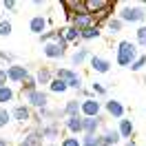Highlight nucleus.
Instances as JSON below:
<instances>
[{
	"label": "nucleus",
	"mask_w": 146,
	"mask_h": 146,
	"mask_svg": "<svg viewBox=\"0 0 146 146\" xmlns=\"http://www.w3.org/2000/svg\"><path fill=\"white\" fill-rule=\"evenodd\" d=\"M42 53H44L49 60H62L64 55H66V49L60 46L58 42H46V44H42Z\"/></svg>",
	"instance_id": "12"
},
{
	"label": "nucleus",
	"mask_w": 146,
	"mask_h": 146,
	"mask_svg": "<svg viewBox=\"0 0 146 146\" xmlns=\"http://www.w3.org/2000/svg\"><path fill=\"white\" fill-rule=\"evenodd\" d=\"M25 100H27V106L40 111V109H46V106H49V93H46L44 89H36V91L27 93Z\"/></svg>",
	"instance_id": "5"
},
{
	"label": "nucleus",
	"mask_w": 146,
	"mask_h": 146,
	"mask_svg": "<svg viewBox=\"0 0 146 146\" xmlns=\"http://www.w3.org/2000/svg\"><path fill=\"white\" fill-rule=\"evenodd\" d=\"M36 82H38V89L49 86V84L53 82V71H51L49 66H40V69L36 71Z\"/></svg>",
	"instance_id": "18"
},
{
	"label": "nucleus",
	"mask_w": 146,
	"mask_h": 146,
	"mask_svg": "<svg viewBox=\"0 0 146 146\" xmlns=\"http://www.w3.org/2000/svg\"><path fill=\"white\" fill-rule=\"evenodd\" d=\"M100 36H102V29H98V27L80 31V40H95V38H100Z\"/></svg>",
	"instance_id": "29"
},
{
	"label": "nucleus",
	"mask_w": 146,
	"mask_h": 146,
	"mask_svg": "<svg viewBox=\"0 0 146 146\" xmlns=\"http://www.w3.org/2000/svg\"><path fill=\"white\" fill-rule=\"evenodd\" d=\"M0 62L16 64V55H13V53H9V51H0Z\"/></svg>",
	"instance_id": "36"
},
{
	"label": "nucleus",
	"mask_w": 146,
	"mask_h": 146,
	"mask_svg": "<svg viewBox=\"0 0 146 146\" xmlns=\"http://www.w3.org/2000/svg\"><path fill=\"white\" fill-rule=\"evenodd\" d=\"M22 142L27 146H44V139H42V135H40V126L31 128L27 135L22 137Z\"/></svg>",
	"instance_id": "20"
},
{
	"label": "nucleus",
	"mask_w": 146,
	"mask_h": 146,
	"mask_svg": "<svg viewBox=\"0 0 146 146\" xmlns=\"http://www.w3.org/2000/svg\"><path fill=\"white\" fill-rule=\"evenodd\" d=\"M135 44H137V49H139V46L146 49V25H139V27L135 29Z\"/></svg>",
	"instance_id": "28"
},
{
	"label": "nucleus",
	"mask_w": 146,
	"mask_h": 146,
	"mask_svg": "<svg viewBox=\"0 0 146 146\" xmlns=\"http://www.w3.org/2000/svg\"><path fill=\"white\" fill-rule=\"evenodd\" d=\"M46 146H58V144H46Z\"/></svg>",
	"instance_id": "42"
},
{
	"label": "nucleus",
	"mask_w": 146,
	"mask_h": 146,
	"mask_svg": "<svg viewBox=\"0 0 146 146\" xmlns=\"http://www.w3.org/2000/svg\"><path fill=\"white\" fill-rule=\"evenodd\" d=\"M0 146H9V142H7V137L0 135Z\"/></svg>",
	"instance_id": "39"
},
{
	"label": "nucleus",
	"mask_w": 146,
	"mask_h": 146,
	"mask_svg": "<svg viewBox=\"0 0 146 146\" xmlns=\"http://www.w3.org/2000/svg\"><path fill=\"white\" fill-rule=\"evenodd\" d=\"M64 128L69 131V135H82V115H75V117H66L64 119Z\"/></svg>",
	"instance_id": "19"
},
{
	"label": "nucleus",
	"mask_w": 146,
	"mask_h": 146,
	"mask_svg": "<svg viewBox=\"0 0 146 146\" xmlns=\"http://www.w3.org/2000/svg\"><path fill=\"white\" fill-rule=\"evenodd\" d=\"M29 31L36 33L38 38L42 36V33H46L49 31V18L46 16H33V18L29 20Z\"/></svg>",
	"instance_id": "11"
},
{
	"label": "nucleus",
	"mask_w": 146,
	"mask_h": 146,
	"mask_svg": "<svg viewBox=\"0 0 146 146\" xmlns=\"http://www.w3.org/2000/svg\"><path fill=\"white\" fill-rule=\"evenodd\" d=\"M38 89V82H36V75H29L25 82L20 84V93L22 95H27V93H31V91H36Z\"/></svg>",
	"instance_id": "27"
},
{
	"label": "nucleus",
	"mask_w": 146,
	"mask_h": 146,
	"mask_svg": "<svg viewBox=\"0 0 146 146\" xmlns=\"http://www.w3.org/2000/svg\"><path fill=\"white\" fill-rule=\"evenodd\" d=\"M91 91H93V93H98V95H102V98H104V95H106V93H109V89H106V86H104V84H100V82H93V86H91Z\"/></svg>",
	"instance_id": "35"
},
{
	"label": "nucleus",
	"mask_w": 146,
	"mask_h": 146,
	"mask_svg": "<svg viewBox=\"0 0 146 146\" xmlns=\"http://www.w3.org/2000/svg\"><path fill=\"white\" fill-rule=\"evenodd\" d=\"M137 55H139V49H137L135 42H131V40H122L117 44V51H115V62L119 66H131V64L137 60Z\"/></svg>",
	"instance_id": "2"
},
{
	"label": "nucleus",
	"mask_w": 146,
	"mask_h": 146,
	"mask_svg": "<svg viewBox=\"0 0 146 146\" xmlns=\"http://www.w3.org/2000/svg\"><path fill=\"white\" fill-rule=\"evenodd\" d=\"M62 36H64V40H66V44L69 46H78L80 49V29H75L73 25H64L62 27Z\"/></svg>",
	"instance_id": "16"
},
{
	"label": "nucleus",
	"mask_w": 146,
	"mask_h": 146,
	"mask_svg": "<svg viewBox=\"0 0 146 146\" xmlns=\"http://www.w3.org/2000/svg\"><path fill=\"white\" fill-rule=\"evenodd\" d=\"M104 111H106V115L111 119H117V122L122 117H126V106L119 100H106L104 102Z\"/></svg>",
	"instance_id": "10"
},
{
	"label": "nucleus",
	"mask_w": 146,
	"mask_h": 146,
	"mask_svg": "<svg viewBox=\"0 0 146 146\" xmlns=\"http://www.w3.org/2000/svg\"><path fill=\"white\" fill-rule=\"evenodd\" d=\"M117 133H119V137H122L124 142L133 139V135H135V126H133V119H131V117H122V119L117 122Z\"/></svg>",
	"instance_id": "14"
},
{
	"label": "nucleus",
	"mask_w": 146,
	"mask_h": 146,
	"mask_svg": "<svg viewBox=\"0 0 146 146\" xmlns=\"http://www.w3.org/2000/svg\"><path fill=\"white\" fill-rule=\"evenodd\" d=\"M49 91L55 93V95H62V93L69 91V86H66V82H64V80H58V78H53V82L49 84Z\"/></svg>",
	"instance_id": "26"
},
{
	"label": "nucleus",
	"mask_w": 146,
	"mask_h": 146,
	"mask_svg": "<svg viewBox=\"0 0 146 146\" xmlns=\"http://www.w3.org/2000/svg\"><path fill=\"white\" fill-rule=\"evenodd\" d=\"M102 109H104V104L98 98H86V100H82L80 113H82V117H98V115H102Z\"/></svg>",
	"instance_id": "7"
},
{
	"label": "nucleus",
	"mask_w": 146,
	"mask_h": 146,
	"mask_svg": "<svg viewBox=\"0 0 146 146\" xmlns=\"http://www.w3.org/2000/svg\"><path fill=\"white\" fill-rule=\"evenodd\" d=\"M106 128V117L98 115V117H82V135H98L100 131Z\"/></svg>",
	"instance_id": "4"
},
{
	"label": "nucleus",
	"mask_w": 146,
	"mask_h": 146,
	"mask_svg": "<svg viewBox=\"0 0 146 146\" xmlns=\"http://www.w3.org/2000/svg\"><path fill=\"white\" fill-rule=\"evenodd\" d=\"M7 84H9V78H7V69H2V66H0V89H2V86H7Z\"/></svg>",
	"instance_id": "37"
},
{
	"label": "nucleus",
	"mask_w": 146,
	"mask_h": 146,
	"mask_svg": "<svg viewBox=\"0 0 146 146\" xmlns=\"http://www.w3.org/2000/svg\"><path fill=\"white\" fill-rule=\"evenodd\" d=\"M122 142L117 128H104L100 133V146H117Z\"/></svg>",
	"instance_id": "15"
},
{
	"label": "nucleus",
	"mask_w": 146,
	"mask_h": 146,
	"mask_svg": "<svg viewBox=\"0 0 146 146\" xmlns=\"http://www.w3.org/2000/svg\"><path fill=\"white\" fill-rule=\"evenodd\" d=\"M86 60H91V51H89L86 46L75 49V53L71 55V64H73V66H80V64H84Z\"/></svg>",
	"instance_id": "21"
},
{
	"label": "nucleus",
	"mask_w": 146,
	"mask_h": 146,
	"mask_svg": "<svg viewBox=\"0 0 146 146\" xmlns=\"http://www.w3.org/2000/svg\"><path fill=\"white\" fill-rule=\"evenodd\" d=\"M124 146H137V144H135V139H128V142H124Z\"/></svg>",
	"instance_id": "40"
},
{
	"label": "nucleus",
	"mask_w": 146,
	"mask_h": 146,
	"mask_svg": "<svg viewBox=\"0 0 146 146\" xmlns=\"http://www.w3.org/2000/svg\"><path fill=\"white\" fill-rule=\"evenodd\" d=\"M104 29H106V31H109L111 36H117L119 31H122V29H124V22H122V20H119L117 16H113V18H111L109 22H106V25H104Z\"/></svg>",
	"instance_id": "24"
},
{
	"label": "nucleus",
	"mask_w": 146,
	"mask_h": 146,
	"mask_svg": "<svg viewBox=\"0 0 146 146\" xmlns=\"http://www.w3.org/2000/svg\"><path fill=\"white\" fill-rule=\"evenodd\" d=\"M53 78L64 80V82H66V86H69V89H73L75 93L84 86V84H82V75L75 71V69H64V66H60V69H55V71H53Z\"/></svg>",
	"instance_id": "3"
},
{
	"label": "nucleus",
	"mask_w": 146,
	"mask_h": 146,
	"mask_svg": "<svg viewBox=\"0 0 146 146\" xmlns=\"http://www.w3.org/2000/svg\"><path fill=\"white\" fill-rule=\"evenodd\" d=\"M29 75H31V71H29V66L27 64H9L7 66V78H9V84H22L25 80H27Z\"/></svg>",
	"instance_id": "6"
},
{
	"label": "nucleus",
	"mask_w": 146,
	"mask_h": 146,
	"mask_svg": "<svg viewBox=\"0 0 146 146\" xmlns=\"http://www.w3.org/2000/svg\"><path fill=\"white\" fill-rule=\"evenodd\" d=\"M0 36L2 38L11 36V22L9 20H0Z\"/></svg>",
	"instance_id": "34"
},
{
	"label": "nucleus",
	"mask_w": 146,
	"mask_h": 146,
	"mask_svg": "<svg viewBox=\"0 0 146 146\" xmlns=\"http://www.w3.org/2000/svg\"><path fill=\"white\" fill-rule=\"evenodd\" d=\"M124 25H146V5H135V2H124L117 11H115Z\"/></svg>",
	"instance_id": "1"
},
{
	"label": "nucleus",
	"mask_w": 146,
	"mask_h": 146,
	"mask_svg": "<svg viewBox=\"0 0 146 146\" xmlns=\"http://www.w3.org/2000/svg\"><path fill=\"white\" fill-rule=\"evenodd\" d=\"M69 25H73L75 29L84 31V29L95 27V16H91V13H84V16H73V18L69 20Z\"/></svg>",
	"instance_id": "17"
},
{
	"label": "nucleus",
	"mask_w": 146,
	"mask_h": 146,
	"mask_svg": "<svg viewBox=\"0 0 146 146\" xmlns=\"http://www.w3.org/2000/svg\"><path fill=\"white\" fill-rule=\"evenodd\" d=\"M62 109H64V113H66V117L82 115V113H80V109H82V100H75V98H73V100H69L66 104H64Z\"/></svg>",
	"instance_id": "23"
},
{
	"label": "nucleus",
	"mask_w": 146,
	"mask_h": 146,
	"mask_svg": "<svg viewBox=\"0 0 146 146\" xmlns=\"http://www.w3.org/2000/svg\"><path fill=\"white\" fill-rule=\"evenodd\" d=\"M11 119L18 122V124H27V122L33 119V109L27 106V104H16L11 109Z\"/></svg>",
	"instance_id": "9"
},
{
	"label": "nucleus",
	"mask_w": 146,
	"mask_h": 146,
	"mask_svg": "<svg viewBox=\"0 0 146 146\" xmlns=\"http://www.w3.org/2000/svg\"><path fill=\"white\" fill-rule=\"evenodd\" d=\"M11 124V111H7L5 106H0V128Z\"/></svg>",
	"instance_id": "33"
},
{
	"label": "nucleus",
	"mask_w": 146,
	"mask_h": 146,
	"mask_svg": "<svg viewBox=\"0 0 146 146\" xmlns=\"http://www.w3.org/2000/svg\"><path fill=\"white\" fill-rule=\"evenodd\" d=\"M13 98H16V91H13V86H11V84H7V86H2V89H0V106H5V104L13 102Z\"/></svg>",
	"instance_id": "25"
},
{
	"label": "nucleus",
	"mask_w": 146,
	"mask_h": 146,
	"mask_svg": "<svg viewBox=\"0 0 146 146\" xmlns=\"http://www.w3.org/2000/svg\"><path fill=\"white\" fill-rule=\"evenodd\" d=\"M109 5H111V0H86V9H89V13H91V16L102 13V11L106 9Z\"/></svg>",
	"instance_id": "22"
},
{
	"label": "nucleus",
	"mask_w": 146,
	"mask_h": 146,
	"mask_svg": "<svg viewBox=\"0 0 146 146\" xmlns=\"http://www.w3.org/2000/svg\"><path fill=\"white\" fill-rule=\"evenodd\" d=\"M2 7H5V9H9V11H13L16 7H18V2H16V0H5V2H2Z\"/></svg>",
	"instance_id": "38"
},
{
	"label": "nucleus",
	"mask_w": 146,
	"mask_h": 146,
	"mask_svg": "<svg viewBox=\"0 0 146 146\" xmlns=\"http://www.w3.org/2000/svg\"><path fill=\"white\" fill-rule=\"evenodd\" d=\"M144 66H146V53H139V55H137V60H135L133 64H131L128 69H131L133 73H137V71H142Z\"/></svg>",
	"instance_id": "30"
},
{
	"label": "nucleus",
	"mask_w": 146,
	"mask_h": 146,
	"mask_svg": "<svg viewBox=\"0 0 146 146\" xmlns=\"http://www.w3.org/2000/svg\"><path fill=\"white\" fill-rule=\"evenodd\" d=\"M80 142H82V146H100V133L98 135H82Z\"/></svg>",
	"instance_id": "31"
},
{
	"label": "nucleus",
	"mask_w": 146,
	"mask_h": 146,
	"mask_svg": "<svg viewBox=\"0 0 146 146\" xmlns=\"http://www.w3.org/2000/svg\"><path fill=\"white\" fill-rule=\"evenodd\" d=\"M18 146H27V144H25V142H18Z\"/></svg>",
	"instance_id": "41"
},
{
	"label": "nucleus",
	"mask_w": 146,
	"mask_h": 146,
	"mask_svg": "<svg viewBox=\"0 0 146 146\" xmlns=\"http://www.w3.org/2000/svg\"><path fill=\"white\" fill-rule=\"evenodd\" d=\"M40 135H42L44 142L55 144V139L62 135V126H60V122H46V124H42V126H40Z\"/></svg>",
	"instance_id": "8"
},
{
	"label": "nucleus",
	"mask_w": 146,
	"mask_h": 146,
	"mask_svg": "<svg viewBox=\"0 0 146 146\" xmlns=\"http://www.w3.org/2000/svg\"><path fill=\"white\" fill-rule=\"evenodd\" d=\"M60 146H82V142H80V137H75V135H64L60 139Z\"/></svg>",
	"instance_id": "32"
},
{
	"label": "nucleus",
	"mask_w": 146,
	"mask_h": 146,
	"mask_svg": "<svg viewBox=\"0 0 146 146\" xmlns=\"http://www.w3.org/2000/svg\"><path fill=\"white\" fill-rule=\"evenodd\" d=\"M89 66H91L95 73H100V75H106L111 71V60H106L104 55H91V60H89Z\"/></svg>",
	"instance_id": "13"
}]
</instances>
